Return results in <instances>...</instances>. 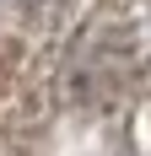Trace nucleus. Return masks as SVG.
I'll use <instances>...</instances> for the list:
<instances>
[{"mask_svg":"<svg viewBox=\"0 0 151 156\" xmlns=\"http://www.w3.org/2000/svg\"><path fill=\"white\" fill-rule=\"evenodd\" d=\"M0 156H151V0H0Z\"/></svg>","mask_w":151,"mask_h":156,"instance_id":"1","label":"nucleus"}]
</instances>
